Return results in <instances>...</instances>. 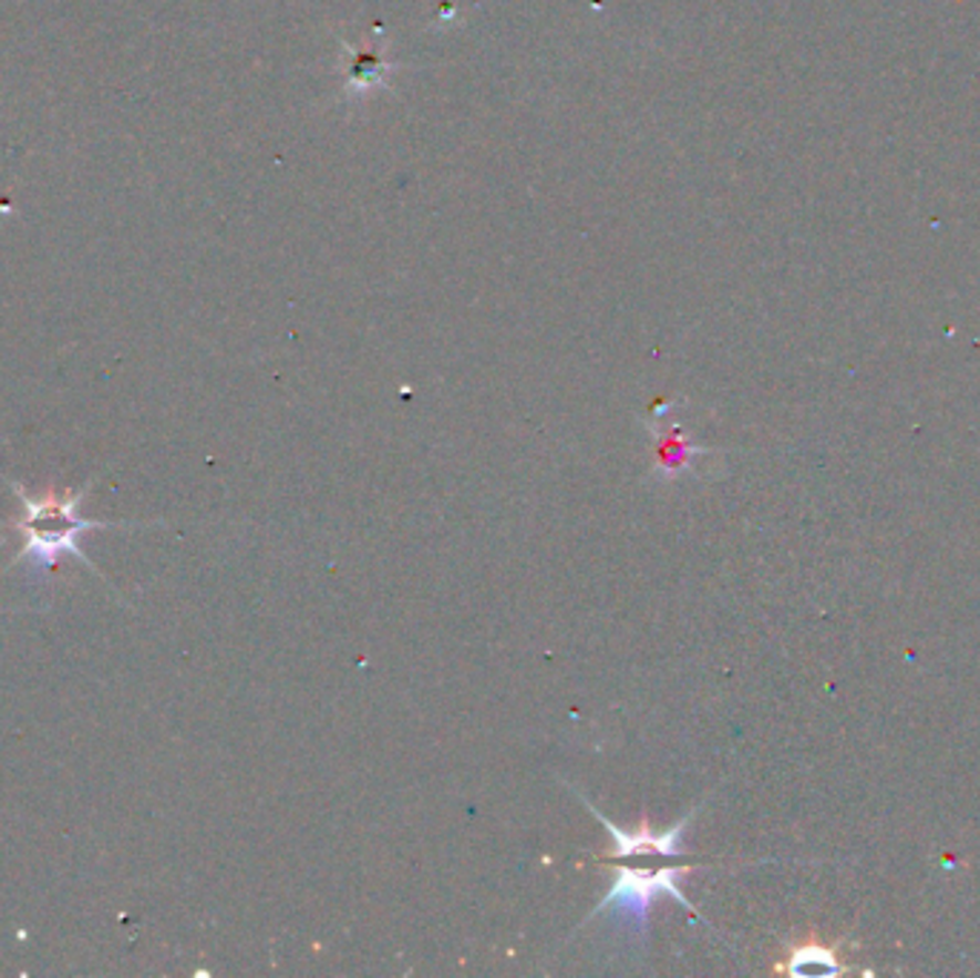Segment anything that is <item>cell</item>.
<instances>
[{"label":"cell","mask_w":980,"mask_h":978,"mask_svg":"<svg viewBox=\"0 0 980 978\" xmlns=\"http://www.w3.org/2000/svg\"><path fill=\"white\" fill-rule=\"evenodd\" d=\"M579 801H582V804L591 810V815L597 817L599 824L611 832L613 850L608 853V858L611 861L640 858V855H662V858H682V855H685V826H689V821L694 812L682 817L677 826H668L666 832H653L648 821H642L640 830L637 832H622L619 826H613L611 821H608V817L597 810V806L588 804L582 795H579Z\"/></svg>","instance_id":"3"},{"label":"cell","mask_w":980,"mask_h":978,"mask_svg":"<svg viewBox=\"0 0 980 978\" xmlns=\"http://www.w3.org/2000/svg\"><path fill=\"white\" fill-rule=\"evenodd\" d=\"M689 869L691 867H685V864L682 867L660 869L619 867L613 887L599 898L597 909H591V916L585 918V922H591L597 916H608L617 927H626L628 933L642 938L648 929V918H651V907L662 895L674 898L680 907H685L694 916V907L685 902V895L680 889V881L685 878Z\"/></svg>","instance_id":"2"},{"label":"cell","mask_w":980,"mask_h":978,"mask_svg":"<svg viewBox=\"0 0 980 978\" xmlns=\"http://www.w3.org/2000/svg\"><path fill=\"white\" fill-rule=\"evenodd\" d=\"M694 454H702L700 447L689 445V442L682 440V436L674 431V436H671V440H666L660 445V460H662L660 469L666 471V476H677V471L685 469V465H689V460Z\"/></svg>","instance_id":"4"},{"label":"cell","mask_w":980,"mask_h":978,"mask_svg":"<svg viewBox=\"0 0 980 978\" xmlns=\"http://www.w3.org/2000/svg\"><path fill=\"white\" fill-rule=\"evenodd\" d=\"M18 500H21V519H14V532L23 537V548L12 559L21 563L27 559L32 577H47L58 566L63 554H75L86 568H95L90 563L78 537L92 528H110V523H92V519L78 517V503L84 491H47V494H27L21 485H14Z\"/></svg>","instance_id":"1"}]
</instances>
